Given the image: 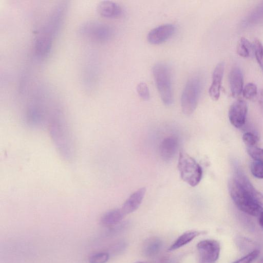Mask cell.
I'll use <instances>...</instances> for the list:
<instances>
[{"label": "cell", "mask_w": 263, "mask_h": 263, "mask_svg": "<svg viewBox=\"0 0 263 263\" xmlns=\"http://www.w3.org/2000/svg\"><path fill=\"white\" fill-rule=\"evenodd\" d=\"M228 188L231 197L240 211L253 216H259L263 211V208L233 177L229 181Z\"/></svg>", "instance_id": "6da1fadb"}, {"label": "cell", "mask_w": 263, "mask_h": 263, "mask_svg": "<svg viewBox=\"0 0 263 263\" xmlns=\"http://www.w3.org/2000/svg\"><path fill=\"white\" fill-rule=\"evenodd\" d=\"M152 72L162 101L166 106L171 105L173 102V92L169 66L165 63L158 62L153 66Z\"/></svg>", "instance_id": "7a4b0ae2"}, {"label": "cell", "mask_w": 263, "mask_h": 263, "mask_svg": "<svg viewBox=\"0 0 263 263\" xmlns=\"http://www.w3.org/2000/svg\"><path fill=\"white\" fill-rule=\"evenodd\" d=\"M202 85V78L197 73L191 76L188 79L181 97V107L184 114L190 115L196 109Z\"/></svg>", "instance_id": "3957f363"}, {"label": "cell", "mask_w": 263, "mask_h": 263, "mask_svg": "<svg viewBox=\"0 0 263 263\" xmlns=\"http://www.w3.org/2000/svg\"><path fill=\"white\" fill-rule=\"evenodd\" d=\"M178 168L184 182L192 186L199 184L202 176V168L193 158L184 151L180 152Z\"/></svg>", "instance_id": "277c9868"}, {"label": "cell", "mask_w": 263, "mask_h": 263, "mask_svg": "<svg viewBox=\"0 0 263 263\" xmlns=\"http://www.w3.org/2000/svg\"><path fill=\"white\" fill-rule=\"evenodd\" d=\"M79 32L83 36L101 42L109 41L114 34L109 25L98 21L84 23L79 28Z\"/></svg>", "instance_id": "5b68a950"}, {"label": "cell", "mask_w": 263, "mask_h": 263, "mask_svg": "<svg viewBox=\"0 0 263 263\" xmlns=\"http://www.w3.org/2000/svg\"><path fill=\"white\" fill-rule=\"evenodd\" d=\"M197 249L200 263H215L219 257L220 247L217 241L206 239L198 243Z\"/></svg>", "instance_id": "8992f818"}, {"label": "cell", "mask_w": 263, "mask_h": 263, "mask_svg": "<svg viewBox=\"0 0 263 263\" xmlns=\"http://www.w3.org/2000/svg\"><path fill=\"white\" fill-rule=\"evenodd\" d=\"M248 106L245 101L239 99L230 107L229 119L231 123L236 128L242 127L246 123Z\"/></svg>", "instance_id": "52a82bcc"}, {"label": "cell", "mask_w": 263, "mask_h": 263, "mask_svg": "<svg viewBox=\"0 0 263 263\" xmlns=\"http://www.w3.org/2000/svg\"><path fill=\"white\" fill-rule=\"evenodd\" d=\"M175 29V26L171 24L158 26L148 32L147 36V41L153 45L163 43L173 35Z\"/></svg>", "instance_id": "ba28073f"}, {"label": "cell", "mask_w": 263, "mask_h": 263, "mask_svg": "<svg viewBox=\"0 0 263 263\" xmlns=\"http://www.w3.org/2000/svg\"><path fill=\"white\" fill-rule=\"evenodd\" d=\"M179 146L178 138L175 136H170L164 138L161 142L159 147L160 155L162 160L169 162L174 157Z\"/></svg>", "instance_id": "9c48e42d"}, {"label": "cell", "mask_w": 263, "mask_h": 263, "mask_svg": "<svg viewBox=\"0 0 263 263\" xmlns=\"http://www.w3.org/2000/svg\"><path fill=\"white\" fill-rule=\"evenodd\" d=\"M224 67L225 64L223 62H219L215 67L212 74V81L209 89V93L211 99L214 101L218 100L220 97Z\"/></svg>", "instance_id": "30bf717a"}, {"label": "cell", "mask_w": 263, "mask_h": 263, "mask_svg": "<svg viewBox=\"0 0 263 263\" xmlns=\"http://www.w3.org/2000/svg\"><path fill=\"white\" fill-rule=\"evenodd\" d=\"M233 178L263 208V194L256 189L243 171L237 169Z\"/></svg>", "instance_id": "8fae6325"}, {"label": "cell", "mask_w": 263, "mask_h": 263, "mask_svg": "<svg viewBox=\"0 0 263 263\" xmlns=\"http://www.w3.org/2000/svg\"><path fill=\"white\" fill-rule=\"evenodd\" d=\"M97 11L102 16L108 18H116L121 17L123 10L118 4L110 1H103L97 6Z\"/></svg>", "instance_id": "7c38bea8"}, {"label": "cell", "mask_w": 263, "mask_h": 263, "mask_svg": "<svg viewBox=\"0 0 263 263\" xmlns=\"http://www.w3.org/2000/svg\"><path fill=\"white\" fill-rule=\"evenodd\" d=\"M145 192V187H141L129 196L121 208L125 215L135 212L138 209L143 199Z\"/></svg>", "instance_id": "4fadbf2b"}, {"label": "cell", "mask_w": 263, "mask_h": 263, "mask_svg": "<svg viewBox=\"0 0 263 263\" xmlns=\"http://www.w3.org/2000/svg\"><path fill=\"white\" fill-rule=\"evenodd\" d=\"M243 75L241 69L234 67L229 74V84L231 93L234 97L239 96L243 90Z\"/></svg>", "instance_id": "5bb4252c"}, {"label": "cell", "mask_w": 263, "mask_h": 263, "mask_svg": "<svg viewBox=\"0 0 263 263\" xmlns=\"http://www.w3.org/2000/svg\"><path fill=\"white\" fill-rule=\"evenodd\" d=\"M121 209H114L104 214L100 219V223L106 227H112L118 224L125 216Z\"/></svg>", "instance_id": "9a60e30c"}, {"label": "cell", "mask_w": 263, "mask_h": 263, "mask_svg": "<svg viewBox=\"0 0 263 263\" xmlns=\"http://www.w3.org/2000/svg\"><path fill=\"white\" fill-rule=\"evenodd\" d=\"M203 233V232L191 230L181 235L168 249L169 251L177 250L187 244L195 238Z\"/></svg>", "instance_id": "2e32d148"}, {"label": "cell", "mask_w": 263, "mask_h": 263, "mask_svg": "<svg viewBox=\"0 0 263 263\" xmlns=\"http://www.w3.org/2000/svg\"><path fill=\"white\" fill-rule=\"evenodd\" d=\"M237 52L242 57H249L254 53V46L248 39L242 37L238 44Z\"/></svg>", "instance_id": "e0dca14e"}, {"label": "cell", "mask_w": 263, "mask_h": 263, "mask_svg": "<svg viewBox=\"0 0 263 263\" xmlns=\"http://www.w3.org/2000/svg\"><path fill=\"white\" fill-rule=\"evenodd\" d=\"M162 241L156 237L151 238L145 242L144 251L145 254L149 256L157 254L162 247Z\"/></svg>", "instance_id": "ac0fdd59"}, {"label": "cell", "mask_w": 263, "mask_h": 263, "mask_svg": "<svg viewBox=\"0 0 263 263\" xmlns=\"http://www.w3.org/2000/svg\"><path fill=\"white\" fill-rule=\"evenodd\" d=\"M253 46L256 59L263 72V45L259 40L255 39Z\"/></svg>", "instance_id": "d6986e66"}, {"label": "cell", "mask_w": 263, "mask_h": 263, "mask_svg": "<svg viewBox=\"0 0 263 263\" xmlns=\"http://www.w3.org/2000/svg\"><path fill=\"white\" fill-rule=\"evenodd\" d=\"M109 254L107 252H100L91 254L88 258L89 263H106L109 260Z\"/></svg>", "instance_id": "ffe728a7"}, {"label": "cell", "mask_w": 263, "mask_h": 263, "mask_svg": "<svg viewBox=\"0 0 263 263\" xmlns=\"http://www.w3.org/2000/svg\"><path fill=\"white\" fill-rule=\"evenodd\" d=\"M242 93L244 98L251 99L254 98L257 93L256 85L253 83L247 84L243 88Z\"/></svg>", "instance_id": "44dd1931"}, {"label": "cell", "mask_w": 263, "mask_h": 263, "mask_svg": "<svg viewBox=\"0 0 263 263\" xmlns=\"http://www.w3.org/2000/svg\"><path fill=\"white\" fill-rule=\"evenodd\" d=\"M247 151L249 156L254 160L263 162V149L257 146L247 147Z\"/></svg>", "instance_id": "7402d4cb"}, {"label": "cell", "mask_w": 263, "mask_h": 263, "mask_svg": "<svg viewBox=\"0 0 263 263\" xmlns=\"http://www.w3.org/2000/svg\"><path fill=\"white\" fill-rule=\"evenodd\" d=\"M242 140L247 147L257 146L258 137L253 133L248 132L243 134Z\"/></svg>", "instance_id": "603a6c76"}, {"label": "cell", "mask_w": 263, "mask_h": 263, "mask_svg": "<svg viewBox=\"0 0 263 263\" xmlns=\"http://www.w3.org/2000/svg\"><path fill=\"white\" fill-rule=\"evenodd\" d=\"M251 171L256 178L263 179V162L254 160L251 163Z\"/></svg>", "instance_id": "cb8c5ba5"}, {"label": "cell", "mask_w": 263, "mask_h": 263, "mask_svg": "<svg viewBox=\"0 0 263 263\" xmlns=\"http://www.w3.org/2000/svg\"><path fill=\"white\" fill-rule=\"evenodd\" d=\"M137 91L139 97L142 100L147 101L149 99V90L147 84L145 83H139L137 86Z\"/></svg>", "instance_id": "d4e9b609"}, {"label": "cell", "mask_w": 263, "mask_h": 263, "mask_svg": "<svg viewBox=\"0 0 263 263\" xmlns=\"http://www.w3.org/2000/svg\"><path fill=\"white\" fill-rule=\"evenodd\" d=\"M259 253V251L258 250H254L233 263H252L257 258Z\"/></svg>", "instance_id": "484cf974"}, {"label": "cell", "mask_w": 263, "mask_h": 263, "mask_svg": "<svg viewBox=\"0 0 263 263\" xmlns=\"http://www.w3.org/2000/svg\"><path fill=\"white\" fill-rule=\"evenodd\" d=\"M259 223L260 227L263 229V211L259 215Z\"/></svg>", "instance_id": "4316f807"}, {"label": "cell", "mask_w": 263, "mask_h": 263, "mask_svg": "<svg viewBox=\"0 0 263 263\" xmlns=\"http://www.w3.org/2000/svg\"><path fill=\"white\" fill-rule=\"evenodd\" d=\"M259 102L261 105H263V90H262L260 92Z\"/></svg>", "instance_id": "83f0119b"}, {"label": "cell", "mask_w": 263, "mask_h": 263, "mask_svg": "<svg viewBox=\"0 0 263 263\" xmlns=\"http://www.w3.org/2000/svg\"><path fill=\"white\" fill-rule=\"evenodd\" d=\"M257 263H263V258H261Z\"/></svg>", "instance_id": "f1b7e54d"}, {"label": "cell", "mask_w": 263, "mask_h": 263, "mask_svg": "<svg viewBox=\"0 0 263 263\" xmlns=\"http://www.w3.org/2000/svg\"><path fill=\"white\" fill-rule=\"evenodd\" d=\"M135 263H146V262H142V261H137Z\"/></svg>", "instance_id": "f546056e"}]
</instances>
